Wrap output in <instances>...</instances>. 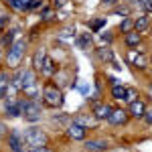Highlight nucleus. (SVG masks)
Instances as JSON below:
<instances>
[{"label":"nucleus","mask_w":152,"mask_h":152,"mask_svg":"<svg viewBox=\"0 0 152 152\" xmlns=\"http://www.w3.org/2000/svg\"><path fill=\"white\" fill-rule=\"evenodd\" d=\"M47 142H49V138L43 130L33 128V130H26V134H24V146H28L33 150L41 148V146H47Z\"/></svg>","instance_id":"obj_1"},{"label":"nucleus","mask_w":152,"mask_h":152,"mask_svg":"<svg viewBox=\"0 0 152 152\" xmlns=\"http://www.w3.org/2000/svg\"><path fill=\"white\" fill-rule=\"evenodd\" d=\"M43 99H45V104L49 107H61L63 105V94H61V89L55 87V85H51V83H47L45 89H43Z\"/></svg>","instance_id":"obj_2"},{"label":"nucleus","mask_w":152,"mask_h":152,"mask_svg":"<svg viewBox=\"0 0 152 152\" xmlns=\"http://www.w3.org/2000/svg\"><path fill=\"white\" fill-rule=\"evenodd\" d=\"M24 41H16V43H12L10 51H8V55H6V63H8V67L12 69H16L18 65H20V61H23V55H24Z\"/></svg>","instance_id":"obj_3"},{"label":"nucleus","mask_w":152,"mask_h":152,"mask_svg":"<svg viewBox=\"0 0 152 152\" xmlns=\"http://www.w3.org/2000/svg\"><path fill=\"white\" fill-rule=\"evenodd\" d=\"M20 104V112L24 114V118L28 122H37L39 116H41V107L37 102H18Z\"/></svg>","instance_id":"obj_4"},{"label":"nucleus","mask_w":152,"mask_h":152,"mask_svg":"<svg viewBox=\"0 0 152 152\" xmlns=\"http://www.w3.org/2000/svg\"><path fill=\"white\" fill-rule=\"evenodd\" d=\"M114 126H122V124H126L128 122V112H124V110H112V114L107 118Z\"/></svg>","instance_id":"obj_5"},{"label":"nucleus","mask_w":152,"mask_h":152,"mask_svg":"<svg viewBox=\"0 0 152 152\" xmlns=\"http://www.w3.org/2000/svg\"><path fill=\"white\" fill-rule=\"evenodd\" d=\"M128 61L132 63V65L140 67V69H144V67L148 65V59L144 57L142 53H136V51H130V53H128Z\"/></svg>","instance_id":"obj_6"},{"label":"nucleus","mask_w":152,"mask_h":152,"mask_svg":"<svg viewBox=\"0 0 152 152\" xmlns=\"http://www.w3.org/2000/svg\"><path fill=\"white\" fill-rule=\"evenodd\" d=\"M67 134H69L73 140H83L85 138V126H81V124H71L69 128H67Z\"/></svg>","instance_id":"obj_7"},{"label":"nucleus","mask_w":152,"mask_h":152,"mask_svg":"<svg viewBox=\"0 0 152 152\" xmlns=\"http://www.w3.org/2000/svg\"><path fill=\"white\" fill-rule=\"evenodd\" d=\"M130 116H136V118H144L146 114V105L142 104L140 99H134V102H130Z\"/></svg>","instance_id":"obj_8"},{"label":"nucleus","mask_w":152,"mask_h":152,"mask_svg":"<svg viewBox=\"0 0 152 152\" xmlns=\"http://www.w3.org/2000/svg\"><path fill=\"white\" fill-rule=\"evenodd\" d=\"M8 142H10V148L14 152L20 150V146L24 144V134H20V132H12L10 138H8Z\"/></svg>","instance_id":"obj_9"},{"label":"nucleus","mask_w":152,"mask_h":152,"mask_svg":"<svg viewBox=\"0 0 152 152\" xmlns=\"http://www.w3.org/2000/svg\"><path fill=\"white\" fill-rule=\"evenodd\" d=\"M110 114H112V107H110V105H105V104H97L94 107V116L97 118V120H107Z\"/></svg>","instance_id":"obj_10"},{"label":"nucleus","mask_w":152,"mask_h":152,"mask_svg":"<svg viewBox=\"0 0 152 152\" xmlns=\"http://www.w3.org/2000/svg\"><path fill=\"white\" fill-rule=\"evenodd\" d=\"M85 148L91 152H104L105 148H107V144H105L104 140H87L85 142Z\"/></svg>","instance_id":"obj_11"},{"label":"nucleus","mask_w":152,"mask_h":152,"mask_svg":"<svg viewBox=\"0 0 152 152\" xmlns=\"http://www.w3.org/2000/svg\"><path fill=\"white\" fill-rule=\"evenodd\" d=\"M142 37L138 31H132V33H126V45L128 47H136V45H140Z\"/></svg>","instance_id":"obj_12"},{"label":"nucleus","mask_w":152,"mask_h":152,"mask_svg":"<svg viewBox=\"0 0 152 152\" xmlns=\"http://www.w3.org/2000/svg\"><path fill=\"white\" fill-rule=\"evenodd\" d=\"M45 49H39V51H37L35 53V61H33V65H35V69H43V63H45Z\"/></svg>","instance_id":"obj_13"},{"label":"nucleus","mask_w":152,"mask_h":152,"mask_svg":"<svg viewBox=\"0 0 152 152\" xmlns=\"http://www.w3.org/2000/svg\"><path fill=\"white\" fill-rule=\"evenodd\" d=\"M120 31H122V33H132V31H136V20H132V18L122 20V24H120Z\"/></svg>","instance_id":"obj_14"},{"label":"nucleus","mask_w":152,"mask_h":152,"mask_svg":"<svg viewBox=\"0 0 152 152\" xmlns=\"http://www.w3.org/2000/svg\"><path fill=\"white\" fill-rule=\"evenodd\" d=\"M148 26H150V18H148V16H140V18H136V31H138V33H144Z\"/></svg>","instance_id":"obj_15"},{"label":"nucleus","mask_w":152,"mask_h":152,"mask_svg":"<svg viewBox=\"0 0 152 152\" xmlns=\"http://www.w3.org/2000/svg\"><path fill=\"white\" fill-rule=\"evenodd\" d=\"M6 114L8 116H12V118H16V116H20L23 112H20V104H6Z\"/></svg>","instance_id":"obj_16"},{"label":"nucleus","mask_w":152,"mask_h":152,"mask_svg":"<svg viewBox=\"0 0 152 152\" xmlns=\"http://www.w3.org/2000/svg\"><path fill=\"white\" fill-rule=\"evenodd\" d=\"M126 87H122V85H114L112 87V95L116 97V99H126Z\"/></svg>","instance_id":"obj_17"},{"label":"nucleus","mask_w":152,"mask_h":152,"mask_svg":"<svg viewBox=\"0 0 152 152\" xmlns=\"http://www.w3.org/2000/svg\"><path fill=\"white\" fill-rule=\"evenodd\" d=\"M24 73H26V71H16V75H14V79H12V85H14V87H16V89H23Z\"/></svg>","instance_id":"obj_18"},{"label":"nucleus","mask_w":152,"mask_h":152,"mask_svg":"<svg viewBox=\"0 0 152 152\" xmlns=\"http://www.w3.org/2000/svg\"><path fill=\"white\" fill-rule=\"evenodd\" d=\"M43 73H47V75H53L55 73V63L51 61V59H45V63H43Z\"/></svg>","instance_id":"obj_19"},{"label":"nucleus","mask_w":152,"mask_h":152,"mask_svg":"<svg viewBox=\"0 0 152 152\" xmlns=\"http://www.w3.org/2000/svg\"><path fill=\"white\" fill-rule=\"evenodd\" d=\"M6 87H8V77L4 73H0V97L6 95Z\"/></svg>","instance_id":"obj_20"},{"label":"nucleus","mask_w":152,"mask_h":152,"mask_svg":"<svg viewBox=\"0 0 152 152\" xmlns=\"http://www.w3.org/2000/svg\"><path fill=\"white\" fill-rule=\"evenodd\" d=\"M89 45H91V35H89V33L81 35V39H79V47L85 49V47H89Z\"/></svg>","instance_id":"obj_21"},{"label":"nucleus","mask_w":152,"mask_h":152,"mask_svg":"<svg viewBox=\"0 0 152 152\" xmlns=\"http://www.w3.org/2000/svg\"><path fill=\"white\" fill-rule=\"evenodd\" d=\"M99 57L102 59H105V61H112V51H110V49H99Z\"/></svg>","instance_id":"obj_22"},{"label":"nucleus","mask_w":152,"mask_h":152,"mask_svg":"<svg viewBox=\"0 0 152 152\" xmlns=\"http://www.w3.org/2000/svg\"><path fill=\"white\" fill-rule=\"evenodd\" d=\"M41 6H43V0H31L26 8H28V10H37V8H41Z\"/></svg>","instance_id":"obj_23"},{"label":"nucleus","mask_w":152,"mask_h":152,"mask_svg":"<svg viewBox=\"0 0 152 152\" xmlns=\"http://www.w3.org/2000/svg\"><path fill=\"white\" fill-rule=\"evenodd\" d=\"M104 24H105L104 18H97V20H94V23H91V28H94V31H97V28H102Z\"/></svg>","instance_id":"obj_24"},{"label":"nucleus","mask_w":152,"mask_h":152,"mask_svg":"<svg viewBox=\"0 0 152 152\" xmlns=\"http://www.w3.org/2000/svg\"><path fill=\"white\" fill-rule=\"evenodd\" d=\"M136 97H138V95H136L134 89H128V91H126V102H134Z\"/></svg>","instance_id":"obj_25"},{"label":"nucleus","mask_w":152,"mask_h":152,"mask_svg":"<svg viewBox=\"0 0 152 152\" xmlns=\"http://www.w3.org/2000/svg\"><path fill=\"white\" fill-rule=\"evenodd\" d=\"M12 37H14V33H6V37H4V45H6V47H12Z\"/></svg>","instance_id":"obj_26"},{"label":"nucleus","mask_w":152,"mask_h":152,"mask_svg":"<svg viewBox=\"0 0 152 152\" xmlns=\"http://www.w3.org/2000/svg\"><path fill=\"white\" fill-rule=\"evenodd\" d=\"M142 6H144V10L152 12V0H142Z\"/></svg>","instance_id":"obj_27"},{"label":"nucleus","mask_w":152,"mask_h":152,"mask_svg":"<svg viewBox=\"0 0 152 152\" xmlns=\"http://www.w3.org/2000/svg\"><path fill=\"white\" fill-rule=\"evenodd\" d=\"M6 23H8V16H0V31L6 26Z\"/></svg>","instance_id":"obj_28"},{"label":"nucleus","mask_w":152,"mask_h":152,"mask_svg":"<svg viewBox=\"0 0 152 152\" xmlns=\"http://www.w3.org/2000/svg\"><path fill=\"white\" fill-rule=\"evenodd\" d=\"M144 120H146L148 124H152V110H150V112H146V114H144Z\"/></svg>","instance_id":"obj_29"},{"label":"nucleus","mask_w":152,"mask_h":152,"mask_svg":"<svg viewBox=\"0 0 152 152\" xmlns=\"http://www.w3.org/2000/svg\"><path fill=\"white\" fill-rule=\"evenodd\" d=\"M33 152H53V150H49L47 146H41V148H35Z\"/></svg>","instance_id":"obj_30"},{"label":"nucleus","mask_w":152,"mask_h":152,"mask_svg":"<svg viewBox=\"0 0 152 152\" xmlns=\"http://www.w3.org/2000/svg\"><path fill=\"white\" fill-rule=\"evenodd\" d=\"M102 41H105V43H110V41H112V37H110V35H102Z\"/></svg>","instance_id":"obj_31"},{"label":"nucleus","mask_w":152,"mask_h":152,"mask_svg":"<svg viewBox=\"0 0 152 152\" xmlns=\"http://www.w3.org/2000/svg\"><path fill=\"white\" fill-rule=\"evenodd\" d=\"M105 2H110V4H112V2H116V0H105Z\"/></svg>","instance_id":"obj_32"},{"label":"nucleus","mask_w":152,"mask_h":152,"mask_svg":"<svg viewBox=\"0 0 152 152\" xmlns=\"http://www.w3.org/2000/svg\"><path fill=\"white\" fill-rule=\"evenodd\" d=\"M0 61H2V51H0Z\"/></svg>","instance_id":"obj_33"},{"label":"nucleus","mask_w":152,"mask_h":152,"mask_svg":"<svg viewBox=\"0 0 152 152\" xmlns=\"http://www.w3.org/2000/svg\"><path fill=\"white\" fill-rule=\"evenodd\" d=\"M130 2H138V0H130Z\"/></svg>","instance_id":"obj_34"}]
</instances>
